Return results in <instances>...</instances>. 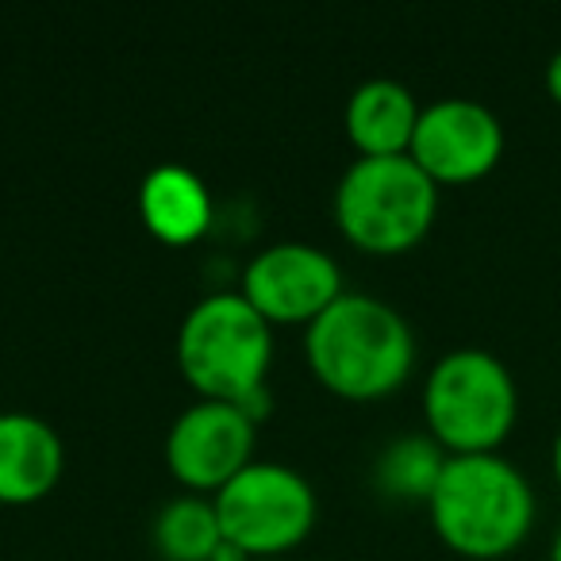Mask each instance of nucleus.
Masks as SVG:
<instances>
[{"instance_id": "obj_5", "label": "nucleus", "mask_w": 561, "mask_h": 561, "mask_svg": "<svg viewBox=\"0 0 561 561\" xmlns=\"http://www.w3.org/2000/svg\"><path fill=\"white\" fill-rule=\"evenodd\" d=\"M438 211V185L412 162L358 158L335 188V224L366 254H404L427 239Z\"/></svg>"}, {"instance_id": "obj_8", "label": "nucleus", "mask_w": 561, "mask_h": 561, "mask_svg": "<svg viewBox=\"0 0 561 561\" xmlns=\"http://www.w3.org/2000/svg\"><path fill=\"white\" fill-rule=\"evenodd\" d=\"M242 297L265 323H312L343 297V270L312 242L265 247L242 273Z\"/></svg>"}, {"instance_id": "obj_13", "label": "nucleus", "mask_w": 561, "mask_h": 561, "mask_svg": "<svg viewBox=\"0 0 561 561\" xmlns=\"http://www.w3.org/2000/svg\"><path fill=\"white\" fill-rule=\"evenodd\" d=\"M224 542L216 504L204 496H178L158 512L154 546L165 561H211Z\"/></svg>"}, {"instance_id": "obj_1", "label": "nucleus", "mask_w": 561, "mask_h": 561, "mask_svg": "<svg viewBox=\"0 0 561 561\" xmlns=\"http://www.w3.org/2000/svg\"><path fill=\"white\" fill-rule=\"evenodd\" d=\"M305 354L335 397L381 400L412 377L415 339L392 305L366 293H343L308 323Z\"/></svg>"}, {"instance_id": "obj_14", "label": "nucleus", "mask_w": 561, "mask_h": 561, "mask_svg": "<svg viewBox=\"0 0 561 561\" xmlns=\"http://www.w3.org/2000/svg\"><path fill=\"white\" fill-rule=\"evenodd\" d=\"M446 458H450V454H446L435 438H423V435L397 438V443L381 454V461H377V481H381V489L392 492V496L423 500V504H427L438 477H443Z\"/></svg>"}, {"instance_id": "obj_9", "label": "nucleus", "mask_w": 561, "mask_h": 561, "mask_svg": "<svg viewBox=\"0 0 561 561\" xmlns=\"http://www.w3.org/2000/svg\"><path fill=\"white\" fill-rule=\"evenodd\" d=\"M254 427L257 423H250L242 408L201 400L173 420L165 435V466L185 489L216 496L227 481H234L250 466Z\"/></svg>"}, {"instance_id": "obj_6", "label": "nucleus", "mask_w": 561, "mask_h": 561, "mask_svg": "<svg viewBox=\"0 0 561 561\" xmlns=\"http://www.w3.org/2000/svg\"><path fill=\"white\" fill-rule=\"evenodd\" d=\"M224 538L250 561L293 550L316 527V492L297 469L280 461H250L211 496Z\"/></svg>"}, {"instance_id": "obj_16", "label": "nucleus", "mask_w": 561, "mask_h": 561, "mask_svg": "<svg viewBox=\"0 0 561 561\" xmlns=\"http://www.w3.org/2000/svg\"><path fill=\"white\" fill-rule=\"evenodd\" d=\"M550 469H553V481L561 489V431L553 435V446H550Z\"/></svg>"}, {"instance_id": "obj_3", "label": "nucleus", "mask_w": 561, "mask_h": 561, "mask_svg": "<svg viewBox=\"0 0 561 561\" xmlns=\"http://www.w3.org/2000/svg\"><path fill=\"white\" fill-rule=\"evenodd\" d=\"M273 331L242 293L196 300L178 331V366L204 400L242 408L265 389Z\"/></svg>"}, {"instance_id": "obj_18", "label": "nucleus", "mask_w": 561, "mask_h": 561, "mask_svg": "<svg viewBox=\"0 0 561 561\" xmlns=\"http://www.w3.org/2000/svg\"><path fill=\"white\" fill-rule=\"evenodd\" d=\"M270 561H280V558H270Z\"/></svg>"}, {"instance_id": "obj_4", "label": "nucleus", "mask_w": 561, "mask_h": 561, "mask_svg": "<svg viewBox=\"0 0 561 561\" xmlns=\"http://www.w3.org/2000/svg\"><path fill=\"white\" fill-rule=\"evenodd\" d=\"M423 420L450 458L496 454L519 420L512 369L489 351H450L431 366L423 385Z\"/></svg>"}, {"instance_id": "obj_7", "label": "nucleus", "mask_w": 561, "mask_h": 561, "mask_svg": "<svg viewBox=\"0 0 561 561\" xmlns=\"http://www.w3.org/2000/svg\"><path fill=\"white\" fill-rule=\"evenodd\" d=\"M408 158L435 185H473L504 158V124L484 104L446 96L420 112Z\"/></svg>"}, {"instance_id": "obj_2", "label": "nucleus", "mask_w": 561, "mask_h": 561, "mask_svg": "<svg viewBox=\"0 0 561 561\" xmlns=\"http://www.w3.org/2000/svg\"><path fill=\"white\" fill-rule=\"evenodd\" d=\"M435 535L469 561H500L527 542L535 527V492L500 454L446 458L427 500Z\"/></svg>"}, {"instance_id": "obj_17", "label": "nucleus", "mask_w": 561, "mask_h": 561, "mask_svg": "<svg viewBox=\"0 0 561 561\" xmlns=\"http://www.w3.org/2000/svg\"><path fill=\"white\" fill-rule=\"evenodd\" d=\"M550 561H561V527H558V535H553V546H550Z\"/></svg>"}, {"instance_id": "obj_15", "label": "nucleus", "mask_w": 561, "mask_h": 561, "mask_svg": "<svg viewBox=\"0 0 561 561\" xmlns=\"http://www.w3.org/2000/svg\"><path fill=\"white\" fill-rule=\"evenodd\" d=\"M546 93L553 104H561V50H553V58L546 62Z\"/></svg>"}, {"instance_id": "obj_10", "label": "nucleus", "mask_w": 561, "mask_h": 561, "mask_svg": "<svg viewBox=\"0 0 561 561\" xmlns=\"http://www.w3.org/2000/svg\"><path fill=\"white\" fill-rule=\"evenodd\" d=\"M66 450L47 420L27 412L0 415V504H35L62 481Z\"/></svg>"}, {"instance_id": "obj_11", "label": "nucleus", "mask_w": 561, "mask_h": 561, "mask_svg": "<svg viewBox=\"0 0 561 561\" xmlns=\"http://www.w3.org/2000/svg\"><path fill=\"white\" fill-rule=\"evenodd\" d=\"M420 104L412 89L392 78L362 81L346 101V135L362 150V158H397L412 150V135L420 124Z\"/></svg>"}, {"instance_id": "obj_12", "label": "nucleus", "mask_w": 561, "mask_h": 561, "mask_svg": "<svg viewBox=\"0 0 561 561\" xmlns=\"http://www.w3.org/2000/svg\"><path fill=\"white\" fill-rule=\"evenodd\" d=\"M139 216L154 239L170 247L196 242L211 224V196L204 181L185 165H158L142 178Z\"/></svg>"}]
</instances>
